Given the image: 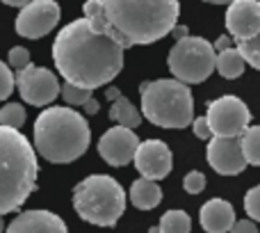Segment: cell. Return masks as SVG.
<instances>
[{
  "mask_svg": "<svg viewBox=\"0 0 260 233\" xmlns=\"http://www.w3.org/2000/svg\"><path fill=\"white\" fill-rule=\"evenodd\" d=\"M139 147V137L135 135L133 128L126 126H114L105 130L99 139V153L108 165L123 167L135 158V151Z\"/></svg>",
  "mask_w": 260,
  "mask_h": 233,
  "instance_id": "cell-13",
  "label": "cell"
},
{
  "mask_svg": "<svg viewBox=\"0 0 260 233\" xmlns=\"http://www.w3.org/2000/svg\"><path fill=\"white\" fill-rule=\"evenodd\" d=\"M212 48H215V53H221V50H229V48H233V37H219V39L212 44Z\"/></svg>",
  "mask_w": 260,
  "mask_h": 233,
  "instance_id": "cell-31",
  "label": "cell"
},
{
  "mask_svg": "<svg viewBox=\"0 0 260 233\" xmlns=\"http://www.w3.org/2000/svg\"><path fill=\"white\" fill-rule=\"evenodd\" d=\"M199 220H201L203 231L208 233H229L231 226L235 224V211L224 199H210L208 203H203Z\"/></svg>",
  "mask_w": 260,
  "mask_h": 233,
  "instance_id": "cell-16",
  "label": "cell"
},
{
  "mask_svg": "<svg viewBox=\"0 0 260 233\" xmlns=\"http://www.w3.org/2000/svg\"><path fill=\"white\" fill-rule=\"evenodd\" d=\"M208 162L210 167L221 176H235L247 169V158L242 153L240 137H221L215 135L208 144Z\"/></svg>",
  "mask_w": 260,
  "mask_h": 233,
  "instance_id": "cell-12",
  "label": "cell"
},
{
  "mask_svg": "<svg viewBox=\"0 0 260 233\" xmlns=\"http://www.w3.org/2000/svg\"><path fill=\"white\" fill-rule=\"evenodd\" d=\"M7 64L12 69H16V71L25 69L27 64H32L30 62V50L23 48V46H16V48H12V50H9V55H7Z\"/></svg>",
  "mask_w": 260,
  "mask_h": 233,
  "instance_id": "cell-27",
  "label": "cell"
},
{
  "mask_svg": "<svg viewBox=\"0 0 260 233\" xmlns=\"http://www.w3.org/2000/svg\"><path fill=\"white\" fill-rule=\"evenodd\" d=\"M85 18L119 46H148L178 25V0H87Z\"/></svg>",
  "mask_w": 260,
  "mask_h": 233,
  "instance_id": "cell-2",
  "label": "cell"
},
{
  "mask_svg": "<svg viewBox=\"0 0 260 233\" xmlns=\"http://www.w3.org/2000/svg\"><path fill=\"white\" fill-rule=\"evenodd\" d=\"M133 162H135L139 174L148 181L167 179V176L171 174V167H174L171 151L162 139H146V142H139Z\"/></svg>",
  "mask_w": 260,
  "mask_h": 233,
  "instance_id": "cell-11",
  "label": "cell"
},
{
  "mask_svg": "<svg viewBox=\"0 0 260 233\" xmlns=\"http://www.w3.org/2000/svg\"><path fill=\"white\" fill-rule=\"evenodd\" d=\"M73 208L80 220L108 229L117 224L126 211V192L112 176H87L73 190Z\"/></svg>",
  "mask_w": 260,
  "mask_h": 233,
  "instance_id": "cell-6",
  "label": "cell"
},
{
  "mask_svg": "<svg viewBox=\"0 0 260 233\" xmlns=\"http://www.w3.org/2000/svg\"><path fill=\"white\" fill-rule=\"evenodd\" d=\"M53 62L59 76L82 90L112 82L123 69V46L96 32L85 16L71 21L53 41Z\"/></svg>",
  "mask_w": 260,
  "mask_h": 233,
  "instance_id": "cell-1",
  "label": "cell"
},
{
  "mask_svg": "<svg viewBox=\"0 0 260 233\" xmlns=\"http://www.w3.org/2000/svg\"><path fill=\"white\" fill-rule=\"evenodd\" d=\"M244 211L253 222H260V185L251 188L244 197Z\"/></svg>",
  "mask_w": 260,
  "mask_h": 233,
  "instance_id": "cell-26",
  "label": "cell"
},
{
  "mask_svg": "<svg viewBox=\"0 0 260 233\" xmlns=\"http://www.w3.org/2000/svg\"><path fill=\"white\" fill-rule=\"evenodd\" d=\"M39 162L21 130L0 126V215L14 213L37 188Z\"/></svg>",
  "mask_w": 260,
  "mask_h": 233,
  "instance_id": "cell-3",
  "label": "cell"
},
{
  "mask_svg": "<svg viewBox=\"0 0 260 233\" xmlns=\"http://www.w3.org/2000/svg\"><path fill=\"white\" fill-rule=\"evenodd\" d=\"M59 5L55 0H32L16 16V32L25 39H41L59 23Z\"/></svg>",
  "mask_w": 260,
  "mask_h": 233,
  "instance_id": "cell-10",
  "label": "cell"
},
{
  "mask_svg": "<svg viewBox=\"0 0 260 233\" xmlns=\"http://www.w3.org/2000/svg\"><path fill=\"white\" fill-rule=\"evenodd\" d=\"M217 53L203 37H183L169 50V71L185 85H197L212 76Z\"/></svg>",
  "mask_w": 260,
  "mask_h": 233,
  "instance_id": "cell-7",
  "label": "cell"
},
{
  "mask_svg": "<svg viewBox=\"0 0 260 233\" xmlns=\"http://www.w3.org/2000/svg\"><path fill=\"white\" fill-rule=\"evenodd\" d=\"M82 110H85V116H91V114H96L101 110V105H99V101L94 99V96H91L89 101H87L85 105H82Z\"/></svg>",
  "mask_w": 260,
  "mask_h": 233,
  "instance_id": "cell-32",
  "label": "cell"
},
{
  "mask_svg": "<svg viewBox=\"0 0 260 233\" xmlns=\"http://www.w3.org/2000/svg\"><path fill=\"white\" fill-rule=\"evenodd\" d=\"M91 130L85 114L73 108H46L35 121V147L48 162L67 165L89 149Z\"/></svg>",
  "mask_w": 260,
  "mask_h": 233,
  "instance_id": "cell-4",
  "label": "cell"
},
{
  "mask_svg": "<svg viewBox=\"0 0 260 233\" xmlns=\"http://www.w3.org/2000/svg\"><path fill=\"white\" fill-rule=\"evenodd\" d=\"M244 57L240 55V50L235 48H229V50H221L217 53V62H215V71L219 73L221 78H240L244 73Z\"/></svg>",
  "mask_w": 260,
  "mask_h": 233,
  "instance_id": "cell-18",
  "label": "cell"
},
{
  "mask_svg": "<svg viewBox=\"0 0 260 233\" xmlns=\"http://www.w3.org/2000/svg\"><path fill=\"white\" fill-rule=\"evenodd\" d=\"M203 3H210V5H231L233 0H203Z\"/></svg>",
  "mask_w": 260,
  "mask_h": 233,
  "instance_id": "cell-36",
  "label": "cell"
},
{
  "mask_svg": "<svg viewBox=\"0 0 260 233\" xmlns=\"http://www.w3.org/2000/svg\"><path fill=\"white\" fill-rule=\"evenodd\" d=\"M192 128H194V135H197L199 139H212L215 137L210 124H208V116H197V119L192 121Z\"/></svg>",
  "mask_w": 260,
  "mask_h": 233,
  "instance_id": "cell-29",
  "label": "cell"
},
{
  "mask_svg": "<svg viewBox=\"0 0 260 233\" xmlns=\"http://www.w3.org/2000/svg\"><path fill=\"white\" fill-rule=\"evenodd\" d=\"M5 233H69L59 215L50 211H23L12 220Z\"/></svg>",
  "mask_w": 260,
  "mask_h": 233,
  "instance_id": "cell-15",
  "label": "cell"
},
{
  "mask_svg": "<svg viewBox=\"0 0 260 233\" xmlns=\"http://www.w3.org/2000/svg\"><path fill=\"white\" fill-rule=\"evenodd\" d=\"M171 35H174L176 41H178V39H183V37H189V30H187V25H174Z\"/></svg>",
  "mask_w": 260,
  "mask_h": 233,
  "instance_id": "cell-33",
  "label": "cell"
},
{
  "mask_svg": "<svg viewBox=\"0 0 260 233\" xmlns=\"http://www.w3.org/2000/svg\"><path fill=\"white\" fill-rule=\"evenodd\" d=\"M157 226L162 233H189L192 231V220L185 211H167L160 217Z\"/></svg>",
  "mask_w": 260,
  "mask_h": 233,
  "instance_id": "cell-21",
  "label": "cell"
},
{
  "mask_svg": "<svg viewBox=\"0 0 260 233\" xmlns=\"http://www.w3.org/2000/svg\"><path fill=\"white\" fill-rule=\"evenodd\" d=\"M130 201H133L135 208L139 211H153L157 203L162 201V190L155 181H148V179H137L130 188Z\"/></svg>",
  "mask_w": 260,
  "mask_h": 233,
  "instance_id": "cell-17",
  "label": "cell"
},
{
  "mask_svg": "<svg viewBox=\"0 0 260 233\" xmlns=\"http://www.w3.org/2000/svg\"><path fill=\"white\" fill-rule=\"evenodd\" d=\"M23 124H25V110L18 103H5L0 110V126L18 130Z\"/></svg>",
  "mask_w": 260,
  "mask_h": 233,
  "instance_id": "cell-23",
  "label": "cell"
},
{
  "mask_svg": "<svg viewBox=\"0 0 260 233\" xmlns=\"http://www.w3.org/2000/svg\"><path fill=\"white\" fill-rule=\"evenodd\" d=\"M14 90H16V76L12 73L9 64L0 62V101L9 99Z\"/></svg>",
  "mask_w": 260,
  "mask_h": 233,
  "instance_id": "cell-25",
  "label": "cell"
},
{
  "mask_svg": "<svg viewBox=\"0 0 260 233\" xmlns=\"http://www.w3.org/2000/svg\"><path fill=\"white\" fill-rule=\"evenodd\" d=\"M142 116L160 128H187L194 121V99L185 82L157 78L139 85Z\"/></svg>",
  "mask_w": 260,
  "mask_h": 233,
  "instance_id": "cell-5",
  "label": "cell"
},
{
  "mask_svg": "<svg viewBox=\"0 0 260 233\" xmlns=\"http://www.w3.org/2000/svg\"><path fill=\"white\" fill-rule=\"evenodd\" d=\"M229 233H258V226L253 220H235Z\"/></svg>",
  "mask_w": 260,
  "mask_h": 233,
  "instance_id": "cell-30",
  "label": "cell"
},
{
  "mask_svg": "<svg viewBox=\"0 0 260 233\" xmlns=\"http://www.w3.org/2000/svg\"><path fill=\"white\" fill-rule=\"evenodd\" d=\"M208 124L212 128V135L221 137H240L251 126V112L238 96H221L208 103Z\"/></svg>",
  "mask_w": 260,
  "mask_h": 233,
  "instance_id": "cell-8",
  "label": "cell"
},
{
  "mask_svg": "<svg viewBox=\"0 0 260 233\" xmlns=\"http://www.w3.org/2000/svg\"><path fill=\"white\" fill-rule=\"evenodd\" d=\"M148 233H162V231H160V226H151V229H148Z\"/></svg>",
  "mask_w": 260,
  "mask_h": 233,
  "instance_id": "cell-37",
  "label": "cell"
},
{
  "mask_svg": "<svg viewBox=\"0 0 260 233\" xmlns=\"http://www.w3.org/2000/svg\"><path fill=\"white\" fill-rule=\"evenodd\" d=\"M235 48L240 50V55L244 57V62L249 67L260 71V32L249 41H235Z\"/></svg>",
  "mask_w": 260,
  "mask_h": 233,
  "instance_id": "cell-22",
  "label": "cell"
},
{
  "mask_svg": "<svg viewBox=\"0 0 260 233\" xmlns=\"http://www.w3.org/2000/svg\"><path fill=\"white\" fill-rule=\"evenodd\" d=\"M183 188H185V192H189V194L203 192V188H206V176H203L201 171H189L183 179Z\"/></svg>",
  "mask_w": 260,
  "mask_h": 233,
  "instance_id": "cell-28",
  "label": "cell"
},
{
  "mask_svg": "<svg viewBox=\"0 0 260 233\" xmlns=\"http://www.w3.org/2000/svg\"><path fill=\"white\" fill-rule=\"evenodd\" d=\"M110 119L117 121L119 126H126V128H137L142 124V112L135 108L126 96H119L117 101H112L110 105Z\"/></svg>",
  "mask_w": 260,
  "mask_h": 233,
  "instance_id": "cell-19",
  "label": "cell"
},
{
  "mask_svg": "<svg viewBox=\"0 0 260 233\" xmlns=\"http://www.w3.org/2000/svg\"><path fill=\"white\" fill-rule=\"evenodd\" d=\"M16 76V90L21 94V99L30 105H50L55 99H57L59 85L57 76H55L50 69L44 67H35V64H27L25 69L14 73Z\"/></svg>",
  "mask_w": 260,
  "mask_h": 233,
  "instance_id": "cell-9",
  "label": "cell"
},
{
  "mask_svg": "<svg viewBox=\"0 0 260 233\" xmlns=\"http://www.w3.org/2000/svg\"><path fill=\"white\" fill-rule=\"evenodd\" d=\"M240 144H242V153L249 165L260 167V126H249L240 135Z\"/></svg>",
  "mask_w": 260,
  "mask_h": 233,
  "instance_id": "cell-20",
  "label": "cell"
},
{
  "mask_svg": "<svg viewBox=\"0 0 260 233\" xmlns=\"http://www.w3.org/2000/svg\"><path fill=\"white\" fill-rule=\"evenodd\" d=\"M5 229H7V226H5V222H3V215H0V233H3Z\"/></svg>",
  "mask_w": 260,
  "mask_h": 233,
  "instance_id": "cell-38",
  "label": "cell"
},
{
  "mask_svg": "<svg viewBox=\"0 0 260 233\" xmlns=\"http://www.w3.org/2000/svg\"><path fill=\"white\" fill-rule=\"evenodd\" d=\"M226 27L235 41H249L260 32V0H233L226 9Z\"/></svg>",
  "mask_w": 260,
  "mask_h": 233,
  "instance_id": "cell-14",
  "label": "cell"
},
{
  "mask_svg": "<svg viewBox=\"0 0 260 233\" xmlns=\"http://www.w3.org/2000/svg\"><path fill=\"white\" fill-rule=\"evenodd\" d=\"M59 94H62V99L67 101L69 105H85L87 101L91 99V90H82V87H76L71 85V82H64L62 90H59Z\"/></svg>",
  "mask_w": 260,
  "mask_h": 233,
  "instance_id": "cell-24",
  "label": "cell"
},
{
  "mask_svg": "<svg viewBox=\"0 0 260 233\" xmlns=\"http://www.w3.org/2000/svg\"><path fill=\"white\" fill-rule=\"evenodd\" d=\"M105 96H108V99H110V103H112V101H117L119 96H121V92H119L117 87H108V92H105Z\"/></svg>",
  "mask_w": 260,
  "mask_h": 233,
  "instance_id": "cell-34",
  "label": "cell"
},
{
  "mask_svg": "<svg viewBox=\"0 0 260 233\" xmlns=\"http://www.w3.org/2000/svg\"><path fill=\"white\" fill-rule=\"evenodd\" d=\"M5 5H9V7H25L27 3H32V0H3Z\"/></svg>",
  "mask_w": 260,
  "mask_h": 233,
  "instance_id": "cell-35",
  "label": "cell"
}]
</instances>
